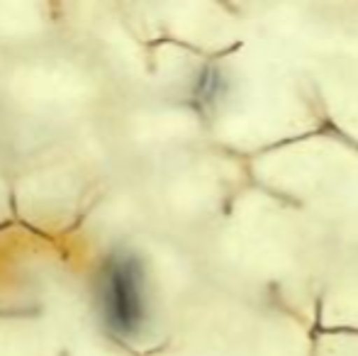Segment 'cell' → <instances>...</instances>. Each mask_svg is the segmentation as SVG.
<instances>
[{
  "instance_id": "obj_1",
  "label": "cell",
  "mask_w": 358,
  "mask_h": 356,
  "mask_svg": "<svg viewBox=\"0 0 358 356\" xmlns=\"http://www.w3.org/2000/svg\"><path fill=\"white\" fill-rule=\"evenodd\" d=\"M100 305L110 334L134 337L146 322L144 269L132 254H113L103 269Z\"/></svg>"
}]
</instances>
